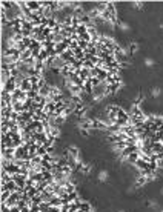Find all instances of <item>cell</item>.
Wrapping results in <instances>:
<instances>
[{"instance_id":"7","label":"cell","mask_w":163,"mask_h":212,"mask_svg":"<svg viewBox=\"0 0 163 212\" xmlns=\"http://www.w3.org/2000/svg\"><path fill=\"white\" fill-rule=\"evenodd\" d=\"M131 6L134 8V9H139V11H140V9H143V3L142 2H132Z\"/></svg>"},{"instance_id":"6","label":"cell","mask_w":163,"mask_h":212,"mask_svg":"<svg viewBox=\"0 0 163 212\" xmlns=\"http://www.w3.org/2000/svg\"><path fill=\"white\" fill-rule=\"evenodd\" d=\"M154 65H155V63H154V60H152L151 57H146V58H145V66H146V68H152Z\"/></svg>"},{"instance_id":"2","label":"cell","mask_w":163,"mask_h":212,"mask_svg":"<svg viewBox=\"0 0 163 212\" xmlns=\"http://www.w3.org/2000/svg\"><path fill=\"white\" fill-rule=\"evenodd\" d=\"M108 178H109V174H108V171H100L97 175V180L100 181V183H105V181H108Z\"/></svg>"},{"instance_id":"4","label":"cell","mask_w":163,"mask_h":212,"mask_svg":"<svg viewBox=\"0 0 163 212\" xmlns=\"http://www.w3.org/2000/svg\"><path fill=\"white\" fill-rule=\"evenodd\" d=\"M151 95L154 97V98L160 97L162 95V89H160V88H152V89H151Z\"/></svg>"},{"instance_id":"3","label":"cell","mask_w":163,"mask_h":212,"mask_svg":"<svg viewBox=\"0 0 163 212\" xmlns=\"http://www.w3.org/2000/svg\"><path fill=\"white\" fill-rule=\"evenodd\" d=\"M118 26H120V29H122L123 32H128V31L131 29V26H129L126 22H118Z\"/></svg>"},{"instance_id":"5","label":"cell","mask_w":163,"mask_h":212,"mask_svg":"<svg viewBox=\"0 0 163 212\" xmlns=\"http://www.w3.org/2000/svg\"><path fill=\"white\" fill-rule=\"evenodd\" d=\"M137 51H139V45H137V42H131V43H129V52L134 54V52H137Z\"/></svg>"},{"instance_id":"9","label":"cell","mask_w":163,"mask_h":212,"mask_svg":"<svg viewBox=\"0 0 163 212\" xmlns=\"http://www.w3.org/2000/svg\"><path fill=\"white\" fill-rule=\"evenodd\" d=\"M118 212H125V211H118Z\"/></svg>"},{"instance_id":"10","label":"cell","mask_w":163,"mask_h":212,"mask_svg":"<svg viewBox=\"0 0 163 212\" xmlns=\"http://www.w3.org/2000/svg\"><path fill=\"white\" fill-rule=\"evenodd\" d=\"M160 212H163V209H162V211H160Z\"/></svg>"},{"instance_id":"8","label":"cell","mask_w":163,"mask_h":212,"mask_svg":"<svg viewBox=\"0 0 163 212\" xmlns=\"http://www.w3.org/2000/svg\"><path fill=\"white\" fill-rule=\"evenodd\" d=\"M160 192H162V195H163V188H162V191H160Z\"/></svg>"},{"instance_id":"1","label":"cell","mask_w":163,"mask_h":212,"mask_svg":"<svg viewBox=\"0 0 163 212\" xmlns=\"http://www.w3.org/2000/svg\"><path fill=\"white\" fill-rule=\"evenodd\" d=\"M92 163H83L80 167H78V171H80V174H83V175H88L89 172L92 171Z\"/></svg>"}]
</instances>
